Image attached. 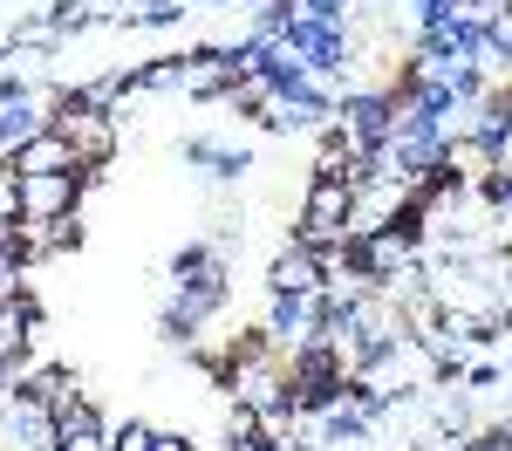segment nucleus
Returning <instances> with one entry per match:
<instances>
[{
	"label": "nucleus",
	"mask_w": 512,
	"mask_h": 451,
	"mask_svg": "<svg viewBox=\"0 0 512 451\" xmlns=\"http://www.w3.org/2000/svg\"><path fill=\"white\" fill-rule=\"evenodd\" d=\"M205 7H246V14H253V7H267V0H205Z\"/></svg>",
	"instance_id": "28"
},
{
	"label": "nucleus",
	"mask_w": 512,
	"mask_h": 451,
	"mask_svg": "<svg viewBox=\"0 0 512 451\" xmlns=\"http://www.w3.org/2000/svg\"><path fill=\"white\" fill-rule=\"evenodd\" d=\"M35 21L48 28V41H69V35H89V28L110 21V14H103L96 0H55V7H41Z\"/></svg>",
	"instance_id": "15"
},
{
	"label": "nucleus",
	"mask_w": 512,
	"mask_h": 451,
	"mask_svg": "<svg viewBox=\"0 0 512 451\" xmlns=\"http://www.w3.org/2000/svg\"><path fill=\"white\" fill-rule=\"evenodd\" d=\"M335 96H342V89H335V82H301V89H294V96H280L274 110H267V130H287V137H294V130H335Z\"/></svg>",
	"instance_id": "5"
},
{
	"label": "nucleus",
	"mask_w": 512,
	"mask_h": 451,
	"mask_svg": "<svg viewBox=\"0 0 512 451\" xmlns=\"http://www.w3.org/2000/svg\"><path fill=\"white\" fill-rule=\"evenodd\" d=\"M7 164H14L21 178H48V171H82V158L69 151V137H55V130L28 137V144H21V151H14Z\"/></svg>",
	"instance_id": "12"
},
{
	"label": "nucleus",
	"mask_w": 512,
	"mask_h": 451,
	"mask_svg": "<svg viewBox=\"0 0 512 451\" xmlns=\"http://www.w3.org/2000/svg\"><path fill=\"white\" fill-rule=\"evenodd\" d=\"M458 14H465V0H417V7H410V28L431 35V28H451Z\"/></svg>",
	"instance_id": "19"
},
{
	"label": "nucleus",
	"mask_w": 512,
	"mask_h": 451,
	"mask_svg": "<svg viewBox=\"0 0 512 451\" xmlns=\"http://www.w3.org/2000/svg\"><path fill=\"white\" fill-rule=\"evenodd\" d=\"M512 0H465V14H478V21H499Z\"/></svg>",
	"instance_id": "24"
},
{
	"label": "nucleus",
	"mask_w": 512,
	"mask_h": 451,
	"mask_svg": "<svg viewBox=\"0 0 512 451\" xmlns=\"http://www.w3.org/2000/svg\"><path fill=\"white\" fill-rule=\"evenodd\" d=\"M506 376H512V349H506Z\"/></svg>",
	"instance_id": "31"
},
{
	"label": "nucleus",
	"mask_w": 512,
	"mask_h": 451,
	"mask_svg": "<svg viewBox=\"0 0 512 451\" xmlns=\"http://www.w3.org/2000/svg\"><path fill=\"white\" fill-rule=\"evenodd\" d=\"M55 451H110V424H103V410L89 397L55 410Z\"/></svg>",
	"instance_id": "11"
},
{
	"label": "nucleus",
	"mask_w": 512,
	"mask_h": 451,
	"mask_svg": "<svg viewBox=\"0 0 512 451\" xmlns=\"http://www.w3.org/2000/svg\"><path fill=\"white\" fill-rule=\"evenodd\" d=\"M396 123H403V96H396L390 82H349V89L335 96V130L349 137L362 158H376V151L390 144Z\"/></svg>",
	"instance_id": "3"
},
{
	"label": "nucleus",
	"mask_w": 512,
	"mask_h": 451,
	"mask_svg": "<svg viewBox=\"0 0 512 451\" xmlns=\"http://www.w3.org/2000/svg\"><path fill=\"white\" fill-rule=\"evenodd\" d=\"M171 301L185 308V315H198V322L212 328V315H226V301H233V267H226V246L212 240H185L178 253H171Z\"/></svg>",
	"instance_id": "1"
},
{
	"label": "nucleus",
	"mask_w": 512,
	"mask_h": 451,
	"mask_svg": "<svg viewBox=\"0 0 512 451\" xmlns=\"http://www.w3.org/2000/svg\"><path fill=\"white\" fill-rule=\"evenodd\" d=\"M478 199L492 212V226H512V164H499V171L478 178Z\"/></svg>",
	"instance_id": "18"
},
{
	"label": "nucleus",
	"mask_w": 512,
	"mask_h": 451,
	"mask_svg": "<svg viewBox=\"0 0 512 451\" xmlns=\"http://www.w3.org/2000/svg\"><path fill=\"white\" fill-rule=\"evenodd\" d=\"M315 424H321V451H362L376 438V417L355 410V404H335L328 417H315Z\"/></svg>",
	"instance_id": "13"
},
{
	"label": "nucleus",
	"mask_w": 512,
	"mask_h": 451,
	"mask_svg": "<svg viewBox=\"0 0 512 451\" xmlns=\"http://www.w3.org/2000/svg\"><path fill=\"white\" fill-rule=\"evenodd\" d=\"M48 130V96H28V103H0V158H14L28 137Z\"/></svg>",
	"instance_id": "14"
},
{
	"label": "nucleus",
	"mask_w": 512,
	"mask_h": 451,
	"mask_svg": "<svg viewBox=\"0 0 512 451\" xmlns=\"http://www.w3.org/2000/svg\"><path fill=\"white\" fill-rule=\"evenodd\" d=\"M390 7H403V14H410V7H417V0H390Z\"/></svg>",
	"instance_id": "30"
},
{
	"label": "nucleus",
	"mask_w": 512,
	"mask_h": 451,
	"mask_svg": "<svg viewBox=\"0 0 512 451\" xmlns=\"http://www.w3.org/2000/svg\"><path fill=\"white\" fill-rule=\"evenodd\" d=\"M260 438H267V417L253 404H226V451H260Z\"/></svg>",
	"instance_id": "17"
},
{
	"label": "nucleus",
	"mask_w": 512,
	"mask_h": 451,
	"mask_svg": "<svg viewBox=\"0 0 512 451\" xmlns=\"http://www.w3.org/2000/svg\"><path fill=\"white\" fill-rule=\"evenodd\" d=\"M110 451H158V431L144 417H123V424H110Z\"/></svg>",
	"instance_id": "20"
},
{
	"label": "nucleus",
	"mask_w": 512,
	"mask_h": 451,
	"mask_svg": "<svg viewBox=\"0 0 512 451\" xmlns=\"http://www.w3.org/2000/svg\"><path fill=\"white\" fill-rule=\"evenodd\" d=\"M458 383H465L472 397H485V390H499V383H506V363H492V356H485V363H465Z\"/></svg>",
	"instance_id": "23"
},
{
	"label": "nucleus",
	"mask_w": 512,
	"mask_h": 451,
	"mask_svg": "<svg viewBox=\"0 0 512 451\" xmlns=\"http://www.w3.org/2000/svg\"><path fill=\"white\" fill-rule=\"evenodd\" d=\"M48 130L55 137H69V151H76L89 171H110L117 158V110H103V103H89V89H62V96H48Z\"/></svg>",
	"instance_id": "2"
},
{
	"label": "nucleus",
	"mask_w": 512,
	"mask_h": 451,
	"mask_svg": "<svg viewBox=\"0 0 512 451\" xmlns=\"http://www.w3.org/2000/svg\"><path fill=\"white\" fill-rule=\"evenodd\" d=\"M499 164H512V137H506V151H499Z\"/></svg>",
	"instance_id": "29"
},
{
	"label": "nucleus",
	"mask_w": 512,
	"mask_h": 451,
	"mask_svg": "<svg viewBox=\"0 0 512 451\" xmlns=\"http://www.w3.org/2000/svg\"><path fill=\"white\" fill-rule=\"evenodd\" d=\"M260 451H308V445H294V438H274V431H267V438H260Z\"/></svg>",
	"instance_id": "26"
},
{
	"label": "nucleus",
	"mask_w": 512,
	"mask_h": 451,
	"mask_svg": "<svg viewBox=\"0 0 512 451\" xmlns=\"http://www.w3.org/2000/svg\"><path fill=\"white\" fill-rule=\"evenodd\" d=\"M267 342L274 349H301L321 342V294H267Z\"/></svg>",
	"instance_id": "6"
},
{
	"label": "nucleus",
	"mask_w": 512,
	"mask_h": 451,
	"mask_svg": "<svg viewBox=\"0 0 512 451\" xmlns=\"http://www.w3.org/2000/svg\"><path fill=\"white\" fill-rule=\"evenodd\" d=\"M458 137H472L485 158L499 164V151H506V137H512V82H492L485 96H478L472 110H465V130Z\"/></svg>",
	"instance_id": "7"
},
{
	"label": "nucleus",
	"mask_w": 512,
	"mask_h": 451,
	"mask_svg": "<svg viewBox=\"0 0 512 451\" xmlns=\"http://www.w3.org/2000/svg\"><path fill=\"white\" fill-rule=\"evenodd\" d=\"M499 322H512V267H506V281H499Z\"/></svg>",
	"instance_id": "25"
},
{
	"label": "nucleus",
	"mask_w": 512,
	"mask_h": 451,
	"mask_svg": "<svg viewBox=\"0 0 512 451\" xmlns=\"http://www.w3.org/2000/svg\"><path fill=\"white\" fill-rule=\"evenodd\" d=\"M253 82L267 89V103H280V96H294L301 82H315V76L301 69V55H287V48H267V62L253 69Z\"/></svg>",
	"instance_id": "16"
},
{
	"label": "nucleus",
	"mask_w": 512,
	"mask_h": 451,
	"mask_svg": "<svg viewBox=\"0 0 512 451\" xmlns=\"http://www.w3.org/2000/svg\"><path fill=\"white\" fill-rule=\"evenodd\" d=\"M287 55H301V69L315 82H335V89H349V69H355V28H328V21H294L287 41H280Z\"/></svg>",
	"instance_id": "4"
},
{
	"label": "nucleus",
	"mask_w": 512,
	"mask_h": 451,
	"mask_svg": "<svg viewBox=\"0 0 512 451\" xmlns=\"http://www.w3.org/2000/svg\"><path fill=\"white\" fill-rule=\"evenodd\" d=\"M301 14H308V21H328V28H355L362 0H301Z\"/></svg>",
	"instance_id": "21"
},
{
	"label": "nucleus",
	"mask_w": 512,
	"mask_h": 451,
	"mask_svg": "<svg viewBox=\"0 0 512 451\" xmlns=\"http://www.w3.org/2000/svg\"><path fill=\"white\" fill-rule=\"evenodd\" d=\"M14 246H21L28 267L48 260V253H69V246H82V212H69V219H14Z\"/></svg>",
	"instance_id": "10"
},
{
	"label": "nucleus",
	"mask_w": 512,
	"mask_h": 451,
	"mask_svg": "<svg viewBox=\"0 0 512 451\" xmlns=\"http://www.w3.org/2000/svg\"><path fill=\"white\" fill-rule=\"evenodd\" d=\"M158 451H198L192 438H171V431H158Z\"/></svg>",
	"instance_id": "27"
},
{
	"label": "nucleus",
	"mask_w": 512,
	"mask_h": 451,
	"mask_svg": "<svg viewBox=\"0 0 512 451\" xmlns=\"http://www.w3.org/2000/svg\"><path fill=\"white\" fill-rule=\"evenodd\" d=\"M321 287H328V253L287 240L267 267V294H321Z\"/></svg>",
	"instance_id": "8"
},
{
	"label": "nucleus",
	"mask_w": 512,
	"mask_h": 451,
	"mask_svg": "<svg viewBox=\"0 0 512 451\" xmlns=\"http://www.w3.org/2000/svg\"><path fill=\"white\" fill-rule=\"evenodd\" d=\"M14 219H21V171L0 158V233H7Z\"/></svg>",
	"instance_id": "22"
},
{
	"label": "nucleus",
	"mask_w": 512,
	"mask_h": 451,
	"mask_svg": "<svg viewBox=\"0 0 512 451\" xmlns=\"http://www.w3.org/2000/svg\"><path fill=\"white\" fill-rule=\"evenodd\" d=\"M178 158L192 164V171H205V178H219V185H239L253 171V151L246 144H219V137H185Z\"/></svg>",
	"instance_id": "9"
}]
</instances>
